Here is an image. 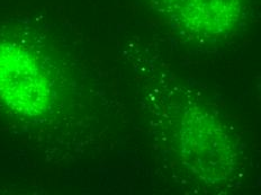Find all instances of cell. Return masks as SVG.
<instances>
[{"mask_svg":"<svg viewBox=\"0 0 261 195\" xmlns=\"http://www.w3.org/2000/svg\"><path fill=\"white\" fill-rule=\"evenodd\" d=\"M0 99L23 115H37L50 102V87L31 53L17 45H0Z\"/></svg>","mask_w":261,"mask_h":195,"instance_id":"1","label":"cell"},{"mask_svg":"<svg viewBox=\"0 0 261 195\" xmlns=\"http://www.w3.org/2000/svg\"><path fill=\"white\" fill-rule=\"evenodd\" d=\"M179 23L206 37L231 27L239 13L238 0H161Z\"/></svg>","mask_w":261,"mask_h":195,"instance_id":"2","label":"cell"}]
</instances>
